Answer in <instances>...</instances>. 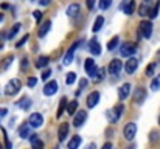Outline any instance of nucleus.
Segmentation results:
<instances>
[{
    "mask_svg": "<svg viewBox=\"0 0 160 149\" xmlns=\"http://www.w3.org/2000/svg\"><path fill=\"white\" fill-rule=\"evenodd\" d=\"M28 37H30L28 34H27V36H23V37H22V39H20V41H19V42L16 44V47H17V48H20V47H22V45H23V44H25V42L28 41Z\"/></svg>",
    "mask_w": 160,
    "mask_h": 149,
    "instance_id": "a19ab883",
    "label": "nucleus"
},
{
    "mask_svg": "<svg viewBox=\"0 0 160 149\" xmlns=\"http://www.w3.org/2000/svg\"><path fill=\"white\" fill-rule=\"evenodd\" d=\"M154 70H156V62H151L146 68V76H149V78L154 76Z\"/></svg>",
    "mask_w": 160,
    "mask_h": 149,
    "instance_id": "c9c22d12",
    "label": "nucleus"
},
{
    "mask_svg": "<svg viewBox=\"0 0 160 149\" xmlns=\"http://www.w3.org/2000/svg\"><path fill=\"white\" fill-rule=\"evenodd\" d=\"M159 124H160V115H159Z\"/></svg>",
    "mask_w": 160,
    "mask_h": 149,
    "instance_id": "13d9d810",
    "label": "nucleus"
},
{
    "mask_svg": "<svg viewBox=\"0 0 160 149\" xmlns=\"http://www.w3.org/2000/svg\"><path fill=\"white\" fill-rule=\"evenodd\" d=\"M146 97H148V92H146L145 87H137V89H134V95H132L134 99H132V101H134L135 104H143Z\"/></svg>",
    "mask_w": 160,
    "mask_h": 149,
    "instance_id": "0eeeda50",
    "label": "nucleus"
},
{
    "mask_svg": "<svg viewBox=\"0 0 160 149\" xmlns=\"http://www.w3.org/2000/svg\"><path fill=\"white\" fill-rule=\"evenodd\" d=\"M87 121V112L86 110H78L73 117V126L75 127H81L84 123Z\"/></svg>",
    "mask_w": 160,
    "mask_h": 149,
    "instance_id": "1a4fd4ad",
    "label": "nucleus"
},
{
    "mask_svg": "<svg viewBox=\"0 0 160 149\" xmlns=\"http://www.w3.org/2000/svg\"><path fill=\"white\" fill-rule=\"evenodd\" d=\"M123 112H124V106L120 102V104H117V106H113L110 110H107V118H109V121L110 123H117L118 120H120V117L123 115Z\"/></svg>",
    "mask_w": 160,
    "mask_h": 149,
    "instance_id": "f03ea898",
    "label": "nucleus"
},
{
    "mask_svg": "<svg viewBox=\"0 0 160 149\" xmlns=\"http://www.w3.org/2000/svg\"><path fill=\"white\" fill-rule=\"evenodd\" d=\"M30 104H31V101H30V99H28V98H25V99H22L20 102H17V106H19V107H22L23 110H28V107H30Z\"/></svg>",
    "mask_w": 160,
    "mask_h": 149,
    "instance_id": "f704fd0d",
    "label": "nucleus"
},
{
    "mask_svg": "<svg viewBox=\"0 0 160 149\" xmlns=\"http://www.w3.org/2000/svg\"><path fill=\"white\" fill-rule=\"evenodd\" d=\"M50 2H52V0H39V3H41L42 6H47V5H50Z\"/></svg>",
    "mask_w": 160,
    "mask_h": 149,
    "instance_id": "8fccbe9b",
    "label": "nucleus"
},
{
    "mask_svg": "<svg viewBox=\"0 0 160 149\" xmlns=\"http://www.w3.org/2000/svg\"><path fill=\"white\" fill-rule=\"evenodd\" d=\"M131 89H132V86H131L129 82H124V84L118 89V98H120V101L126 99L131 95Z\"/></svg>",
    "mask_w": 160,
    "mask_h": 149,
    "instance_id": "2eb2a0df",
    "label": "nucleus"
},
{
    "mask_svg": "<svg viewBox=\"0 0 160 149\" xmlns=\"http://www.w3.org/2000/svg\"><path fill=\"white\" fill-rule=\"evenodd\" d=\"M75 82H76V73H75V72H70V73H67L65 84H67V86H72V84H75Z\"/></svg>",
    "mask_w": 160,
    "mask_h": 149,
    "instance_id": "c756f323",
    "label": "nucleus"
},
{
    "mask_svg": "<svg viewBox=\"0 0 160 149\" xmlns=\"http://www.w3.org/2000/svg\"><path fill=\"white\" fill-rule=\"evenodd\" d=\"M2 20H3V14L0 12V22H2Z\"/></svg>",
    "mask_w": 160,
    "mask_h": 149,
    "instance_id": "6e6d98bb",
    "label": "nucleus"
},
{
    "mask_svg": "<svg viewBox=\"0 0 160 149\" xmlns=\"http://www.w3.org/2000/svg\"><path fill=\"white\" fill-rule=\"evenodd\" d=\"M84 149H97V143H89Z\"/></svg>",
    "mask_w": 160,
    "mask_h": 149,
    "instance_id": "09e8293b",
    "label": "nucleus"
},
{
    "mask_svg": "<svg viewBox=\"0 0 160 149\" xmlns=\"http://www.w3.org/2000/svg\"><path fill=\"white\" fill-rule=\"evenodd\" d=\"M0 8H2V9H6V8H9V5H8V3H2Z\"/></svg>",
    "mask_w": 160,
    "mask_h": 149,
    "instance_id": "864d4df0",
    "label": "nucleus"
},
{
    "mask_svg": "<svg viewBox=\"0 0 160 149\" xmlns=\"http://www.w3.org/2000/svg\"><path fill=\"white\" fill-rule=\"evenodd\" d=\"M48 62H50V57L48 56H39V59L36 61V67L38 68H44V67L48 65Z\"/></svg>",
    "mask_w": 160,
    "mask_h": 149,
    "instance_id": "bb28decb",
    "label": "nucleus"
},
{
    "mask_svg": "<svg viewBox=\"0 0 160 149\" xmlns=\"http://www.w3.org/2000/svg\"><path fill=\"white\" fill-rule=\"evenodd\" d=\"M95 2H97V0H86L87 9H93V6H95Z\"/></svg>",
    "mask_w": 160,
    "mask_h": 149,
    "instance_id": "49530a36",
    "label": "nucleus"
},
{
    "mask_svg": "<svg viewBox=\"0 0 160 149\" xmlns=\"http://www.w3.org/2000/svg\"><path fill=\"white\" fill-rule=\"evenodd\" d=\"M50 28H52V20H47L45 23H42V25H41V28H39V31H38L39 37H45V36H47V33L50 31Z\"/></svg>",
    "mask_w": 160,
    "mask_h": 149,
    "instance_id": "4be33fe9",
    "label": "nucleus"
},
{
    "mask_svg": "<svg viewBox=\"0 0 160 149\" xmlns=\"http://www.w3.org/2000/svg\"><path fill=\"white\" fill-rule=\"evenodd\" d=\"M110 5H112V0H100V2H98L100 9H107Z\"/></svg>",
    "mask_w": 160,
    "mask_h": 149,
    "instance_id": "e433bc0d",
    "label": "nucleus"
},
{
    "mask_svg": "<svg viewBox=\"0 0 160 149\" xmlns=\"http://www.w3.org/2000/svg\"><path fill=\"white\" fill-rule=\"evenodd\" d=\"M68 123H62L61 126H59V129H58V140H59V143H62V142H65V138H67V135H68Z\"/></svg>",
    "mask_w": 160,
    "mask_h": 149,
    "instance_id": "dca6fc26",
    "label": "nucleus"
},
{
    "mask_svg": "<svg viewBox=\"0 0 160 149\" xmlns=\"http://www.w3.org/2000/svg\"><path fill=\"white\" fill-rule=\"evenodd\" d=\"M87 84H89V81L82 78V79L79 81V90H78V93H76V95H79V93H81V90H84V89L87 87Z\"/></svg>",
    "mask_w": 160,
    "mask_h": 149,
    "instance_id": "ea45409f",
    "label": "nucleus"
},
{
    "mask_svg": "<svg viewBox=\"0 0 160 149\" xmlns=\"http://www.w3.org/2000/svg\"><path fill=\"white\" fill-rule=\"evenodd\" d=\"M157 140H159V132H157V131H151V134H149V142L154 145V143H157Z\"/></svg>",
    "mask_w": 160,
    "mask_h": 149,
    "instance_id": "4c0bfd02",
    "label": "nucleus"
},
{
    "mask_svg": "<svg viewBox=\"0 0 160 149\" xmlns=\"http://www.w3.org/2000/svg\"><path fill=\"white\" fill-rule=\"evenodd\" d=\"M104 76H106V68H104V67H101V68H98V70H97V75H95L93 81H95V82H100V81H103V79H104Z\"/></svg>",
    "mask_w": 160,
    "mask_h": 149,
    "instance_id": "c85d7f7f",
    "label": "nucleus"
},
{
    "mask_svg": "<svg viewBox=\"0 0 160 149\" xmlns=\"http://www.w3.org/2000/svg\"><path fill=\"white\" fill-rule=\"evenodd\" d=\"M138 34L143 37V39H149L151 36H152V23L148 20H143L142 23H140V27H138Z\"/></svg>",
    "mask_w": 160,
    "mask_h": 149,
    "instance_id": "7ed1b4c3",
    "label": "nucleus"
},
{
    "mask_svg": "<svg viewBox=\"0 0 160 149\" xmlns=\"http://www.w3.org/2000/svg\"><path fill=\"white\" fill-rule=\"evenodd\" d=\"M79 11H81V6L78 3H72L67 6V16H70V17H76L79 14Z\"/></svg>",
    "mask_w": 160,
    "mask_h": 149,
    "instance_id": "412c9836",
    "label": "nucleus"
},
{
    "mask_svg": "<svg viewBox=\"0 0 160 149\" xmlns=\"http://www.w3.org/2000/svg\"><path fill=\"white\" fill-rule=\"evenodd\" d=\"M19 135H20V138H23V140L30 138V135H31V127H30L28 123H23V124L19 127Z\"/></svg>",
    "mask_w": 160,
    "mask_h": 149,
    "instance_id": "aec40b11",
    "label": "nucleus"
},
{
    "mask_svg": "<svg viewBox=\"0 0 160 149\" xmlns=\"http://www.w3.org/2000/svg\"><path fill=\"white\" fill-rule=\"evenodd\" d=\"M6 112H8V110H6L5 107H2V109H0V117H5V115H6Z\"/></svg>",
    "mask_w": 160,
    "mask_h": 149,
    "instance_id": "3c124183",
    "label": "nucleus"
},
{
    "mask_svg": "<svg viewBox=\"0 0 160 149\" xmlns=\"http://www.w3.org/2000/svg\"><path fill=\"white\" fill-rule=\"evenodd\" d=\"M0 149H3V148H2V145H0Z\"/></svg>",
    "mask_w": 160,
    "mask_h": 149,
    "instance_id": "bf43d9fd",
    "label": "nucleus"
},
{
    "mask_svg": "<svg viewBox=\"0 0 160 149\" xmlns=\"http://www.w3.org/2000/svg\"><path fill=\"white\" fill-rule=\"evenodd\" d=\"M138 14H140L142 17H145L146 14H149V9H148V3H145V2H143V3L140 5V8H138Z\"/></svg>",
    "mask_w": 160,
    "mask_h": 149,
    "instance_id": "473e14b6",
    "label": "nucleus"
},
{
    "mask_svg": "<svg viewBox=\"0 0 160 149\" xmlns=\"http://www.w3.org/2000/svg\"><path fill=\"white\" fill-rule=\"evenodd\" d=\"M19 30H20V23H16V25L11 28V31L8 33V39H9V41H11V39H14V36L17 34V31H19Z\"/></svg>",
    "mask_w": 160,
    "mask_h": 149,
    "instance_id": "72a5a7b5",
    "label": "nucleus"
},
{
    "mask_svg": "<svg viewBox=\"0 0 160 149\" xmlns=\"http://www.w3.org/2000/svg\"><path fill=\"white\" fill-rule=\"evenodd\" d=\"M28 140H30V143H31V148H33V149H44V142H42V140H39V135H36V134H31Z\"/></svg>",
    "mask_w": 160,
    "mask_h": 149,
    "instance_id": "6ab92c4d",
    "label": "nucleus"
},
{
    "mask_svg": "<svg viewBox=\"0 0 160 149\" xmlns=\"http://www.w3.org/2000/svg\"><path fill=\"white\" fill-rule=\"evenodd\" d=\"M148 2H151V0H145V3H148Z\"/></svg>",
    "mask_w": 160,
    "mask_h": 149,
    "instance_id": "4d7b16f0",
    "label": "nucleus"
},
{
    "mask_svg": "<svg viewBox=\"0 0 160 149\" xmlns=\"http://www.w3.org/2000/svg\"><path fill=\"white\" fill-rule=\"evenodd\" d=\"M98 101H100V92L93 90V92L89 93V97H87V99H86V104H87L89 109H93V107L98 104Z\"/></svg>",
    "mask_w": 160,
    "mask_h": 149,
    "instance_id": "4468645a",
    "label": "nucleus"
},
{
    "mask_svg": "<svg viewBox=\"0 0 160 149\" xmlns=\"http://www.w3.org/2000/svg\"><path fill=\"white\" fill-rule=\"evenodd\" d=\"M12 59H14L12 56H8V57L5 59V64H3V68H5V70H6V68H8V67L11 65V61H12Z\"/></svg>",
    "mask_w": 160,
    "mask_h": 149,
    "instance_id": "79ce46f5",
    "label": "nucleus"
},
{
    "mask_svg": "<svg viewBox=\"0 0 160 149\" xmlns=\"http://www.w3.org/2000/svg\"><path fill=\"white\" fill-rule=\"evenodd\" d=\"M101 149H112V143H106V145H104Z\"/></svg>",
    "mask_w": 160,
    "mask_h": 149,
    "instance_id": "603ef678",
    "label": "nucleus"
},
{
    "mask_svg": "<svg viewBox=\"0 0 160 149\" xmlns=\"http://www.w3.org/2000/svg\"><path fill=\"white\" fill-rule=\"evenodd\" d=\"M121 68H123L121 59H112V61L109 62V67H107L109 75H118V73L121 72Z\"/></svg>",
    "mask_w": 160,
    "mask_h": 149,
    "instance_id": "9d476101",
    "label": "nucleus"
},
{
    "mask_svg": "<svg viewBox=\"0 0 160 149\" xmlns=\"http://www.w3.org/2000/svg\"><path fill=\"white\" fill-rule=\"evenodd\" d=\"M20 87H22L20 79H17V78L9 79V82H8V84H6V87H5V93H6L8 97H14L16 93H19V92H20Z\"/></svg>",
    "mask_w": 160,
    "mask_h": 149,
    "instance_id": "f257e3e1",
    "label": "nucleus"
},
{
    "mask_svg": "<svg viewBox=\"0 0 160 149\" xmlns=\"http://www.w3.org/2000/svg\"><path fill=\"white\" fill-rule=\"evenodd\" d=\"M84 68H86V72H87V75H89V78H95V75H97V65H95V61L92 59V57H87L86 61H84Z\"/></svg>",
    "mask_w": 160,
    "mask_h": 149,
    "instance_id": "6e6552de",
    "label": "nucleus"
},
{
    "mask_svg": "<svg viewBox=\"0 0 160 149\" xmlns=\"http://www.w3.org/2000/svg\"><path fill=\"white\" fill-rule=\"evenodd\" d=\"M159 11H160V0L154 5L152 9H149V17H151V19H156V17L159 16Z\"/></svg>",
    "mask_w": 160,
    "mask_h": 149,
    "instance_id": "7c9ffc66",
    "label": "nucleus"
},
{
    "mask_svg": "<svg viewBox=\"0 0 160 149\" xmlns=\"http://www.w3.org/2000/svg\"><path fill=\"white\" fill-rule=\"evenodd\" d=\"M137 68H138V61H137L135 57H129L128 62L124 64L126 73H128V75H134V73L137 72Z\"/></svg>",
    "mask_w": 160,
    "mask_h": 149,
    "instance_id": "f8f14e48",
    "label": "nucleus"
},
{
    "mask_svg": "<svg viewBox=\"0 0 160 149\" xmlns=\"http://www.w3.org/2000/svg\"><path fill=\"white\" fill-rule=\"evenodd\" d=\"M56 92H58V82L56 81H50V82L45 84V87H44V95L45 97H52Z\"/></svg>",
    "mask_w": 160,
    "mask_h": 149,
    "instance_id": "a211bd4d",
    "label": "nucleus"
},
{
    "mask_svg": "<svg viewBox=\"0 0 160 149\" xmlns=\"http://www.w3.org/2000/svg\"><path fill=\"white\" fill-rule=\"evenodd\" d=\"M103 23H104V17H103V16H98V17L95 19V23H93L92 31H93V33H98V31L103 28Z\"/></svg>",
    "mask_w": 160,
    "mask_h": 149,
    "instance_id": "a878e982",
    "label": "nucleus"
},
{
    "mask_svg": "<svg viewBox=\"0 0 160 149\" xmlns=\"http://www.w3.org/2000/svg\"><path fill=\"white\" fill-rule=\"evenodd\" d=\"M36 84H38V79H36L34 76L28 78V81H27V86H28L30 89H34V87H36Z\"/></svg>",
    "mask_w": 160,
    "mask_h": 149,
    "instance_id": "58836bf2",
    "label": "nucleus"
},
{
    "mask_svg": "<svg viewBox=\"0 0 160 149\" xmlns=\"http://www.w3.org/2000/svg\"><path fill=\"white\" fill-rule=\"evenodd\" d=\"M3 135H5V145H6V146H5V149H11V148H12V145H11V142L6 138V132H5V131H3Z\"/></svg>",
    "mask_w": 160,
    "mask_h": 149,
    "instance_id": "a18cd8bd",
    "label": "nucleus"
},
{
    "mask_svg": "<svg viewBox=\"0 0 160 149\" xmlns=\"http://www.w3.org/2000/svg\"><path fill=\"white\" fill-rule=\"evenodd\" d=\"M28 124H30V127H33V129H39V127H42V124H44V117H42L39 112H34V113L30 115Z\"/></svg>",
    "mask_w": 160,
    "mask_h": 149,
    "instance_id": "39448f33",
    "label": "nucleus"
},
{
    "mask_svg": "<svg viewBox=\"0 0 160 149\" xmlns=\"http://www.w3.org/2000/svg\"><path fill=\"white\" fill-rule=\"evenodd\" d=\"M79 44H81V42H75V44L68 48V51H67L65 56H64V61H62L64 65H70V64H72V61H73V57H75V50H76V47H78Z\"/></svg>",
    "mask_w": 160,
    "mask_h": 149,
    "instance_id": "ddd939ff",
    "label": "nucleus"
},
{
    "mask_svg": "<svg viewBox=\"0 0 160 149\" xmlns=\"http://www.w3.org/2000/svg\"><path fill=\"white\" fill-rule=\"evenodd\" d=\"M118 44H120V37H118V36H113V37L107 42V50H109V51H113V50L118 47Z\"/></svg>",
    "mask_w": 160,
    "mask_h": 149,
    "instance_id": "cd10ccee",
    "label": "nucleus"
},
{
    "mask_svg": "<svg viewBox=\"0 0 160 149\" xmlns=\"http://www.w3.org/2000/svg\"><path fill=\"white\" fill-rule=\"evenodd\" d=\"M33 17H34V19H36V20H38V22H39V20H41V19H42V12H41V11H39V9H36V11H34V12H33Z\"/></svg>",
    "mask_w": 160,
    "mask_h": 149,
    "instance_id": "c03bdc74",
    "label": "nucleus"
},
{
    "mask_svg": "<svg viewBox=\"0 0 160 149\" xmlns=\"http://www.w3.org/2000/svg\"><path fill=\"white\" fill-rule=\"evenodd\" d=\"M65 109H67V98L64 97V98H61V102H59V106H58L56 117H58V118H59V117H62V113L65 112Z\"/></svg>",
    "mask_w": 160,
    "mask_h": 149,
    "instance_id": "393cba45",
    "label": "nucleus"
},
{
    "mask_svg": "<svg viewBox=\"0 0 160 149\" xmlns=\"http://www.w3.org/2000/svg\"><path fill=\"white\" fill-rule=\"evenodd\" d=\"M151 89H152L154 92H157V90L160 89V73L152 79V81H151Z\"/></svg>",
    "mask_w": 160,
    "mask_h": 149,
    "instance_id": "2f4dec72",
    "label": "nucleus"
},
{
    "mask_svg": "<svg viewBox=\"0 0 160 149\" xmlns=\"http://www.w3.org/2000/svg\"><path fill=\"white\" fill-rule=\"evenodd\" d=\"M123 135H124V138L128 142H132L135 138V135H137V124L135 123H128L124 126V129H123Z\"/></svg>",
    "mask_w": 160,
    "mask_h": 149,
    "instance_id": "423d86ee",
    "label": "nucleus"
},
{
    "mask_svg": "<svg viewBox=\"0 0 160 149\" xmlns=\"http://www.w3.org/2000/svg\"><path fill=\"white\" fill-rule=\"evenodd\" d=\"M120 9H123L126 16H131L135 9V0H123L120 3Z\"/></svg>",
    "mask_w": 160,
    "mask_h": 149,
    "instance_id": "9b49d317",
    "label": "nucleus"
},
{
    "mask_svg": "<svg viewBox=\"0 0 160 149\" xmlns=\"http://www.w3.org/2000/svg\"><path fill=\"white\" fill-rule=\"evenodd\" d=\"M89 51L93 54V56H100L101 54V45H100V42L93 37V39H90V42H89Z\"/></svg>",
    "mask_w": 160,
    "mask_h": 149,
    "instance_id": "f3484780",
    "label": "nucleus"
},
{
    "mask_svg": "<svg viewBox=\"0 0 160 149\" xmlns=\"http://www.w3.org/2000/svg\"><path fill=\"white\" fill-rule=\"evenodd\" d=\"M20 68H22V70H27V68H28V59H27V57H23V61H22V64H20Z\"/></svg>",
    "mask_w": 160,
    "mask_h": 149,
    "instance_id": "de8ad7c7",
    "label": "nucleus"
},
{
    "mask_svg": "<svg viewBox=\"0 0 160 149\" xmlns=\"http://www.w3.org/2000/svg\"><path fill=\"white\" fill-rule=\"evenodd\" d=\"M50 76H52V70H50V68H47V70L42 73V79H44V81H47Z\"/></svg>",
    "mask_w": 160,
    "mask_h": 149,
    "instance_id": "37998d69",
    "label": "nucleus"
},
{
    "mask_svg": "<svg viewBox=\"0 0 160 149\" xmlns=\"http://www.w3.org/2000/svg\"><path fill=\"white\" fill-rule=\"evenodd\" d=\"M128 149H135V145H134V146L131 145V146H129V148H128Z\"/></svg>",
    "mask_w": 160,
    "mask_h": 149,
    "instance_id": "5fc2aeb1",
    "label": "nucleus"
},
{
    "mask_svg": "<svg viewBox=\"0 0 160 149\" xmlns=\"http://www.w3.org/2000/svg\"><path fill=\"white\" fill-rule=\"evenodd\" d=\"M135 51H137V45H135L134 42H124V44H121V47H120L121 57H131Z\"/></svg>",
    "mask_w": 160,
    "mask_h": 149,
    "instance_id": "20e7f679",
    "label": "nucleus"
},
{
    "mask_svg": "<svg viewBox=\"0 0 160 149\" xmlns=\"http://www.w3.org/2000/svg\"><path fill=\"white\" fill-rule=\"evenodd\" d=\"M79 145H81V137H79V135H73V137L70 138L67 148L68 149H78L79 148Z\"/></svg>",
    "mask_w": 160,
    "mask_h": 149,
    "instance_id": "5701e85b",
    "label": "nucleus"
},
{
    "mask_svg": "<svg viewBox=\"0 0 160 149\" xmlns=\"http://www.w3.org/2000/svg\"><path fill=\"white\" fill-rule=\"evenodd\" d=\"M76 110H78V101H76V99H73L72 102H67V109H65V112H67L70 117L75 115Z\"/></svg>",
    "mask_w": 160,
    "mask_h": 149,
    "instance_id": "b1692460",
    "label": "nucleus"
}]
</instances>
